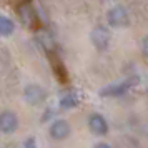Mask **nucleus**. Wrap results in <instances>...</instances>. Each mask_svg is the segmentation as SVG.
<instances>
[{
  "label": "nucleus",
  "mask_w": 148,
  "mask_h": 148,
  "mask_svg": "<svg viewBox=\"0 0 148 148\" xmlns=\"http://www.w3.org/2000/svg\"><path fill=\"white\" fill-rule=\"evenodd\" d=\"M107 23L112 28L130 27V14L123 5H115L107 12Z\"/></svg>",
  "instance_id": "f257e3e1"
},
{
  "label": "nucleus",
  "mask_w": 148,
  "mask_h": 148,
  "mask_svg": "<svg viewBox=\"0 0 148 148\" xmlns=\"http://www.w3.org/2000/svg\"><path fill=\"white\" fill-rule=\"evenodd\" d=\"M110 40H112V34L107 25H97L90 32V42L98 52H105L110 47Z\"/></svg>",
  "instance_id": "f03ea898"
},
{
  "label": "nucleus",
  "mask_w": 148,
  "mask_h": 148,
  "mask_svg": "<svg viewBox=\"0 0 148 148\" xmlns=\"http://www.w3.org/2000/svg\"><path fill=\"white\" fill-rule=\"evenodd\" d=\"M88 128L97 136H105L110 130V125L101 113H92L88 116Z\"/></svg>",
  "instance_id": "7ed1b4c3"
},
{
  "label": "nucleus",
  "mask_w": 148,
  "mask_h": 148,
  "mask_svg": "<svg viewBox=\"0 0 148 148\" xmlns=\"http://www.w3.org/2000/svg\"><path fill=\"white\" fill-rule=\"evenodd\" d=\"M50 136L53 140L60 141V140H65L68 138V135L72 133V127L67 120H55L52 125H50V130H48Z\"/></svg>",
  "instance_id": "20e7f679"
},
{
  "label": "nucleus",
  "mask_w": 148,
  "mask_h": 148,
  "mask_svg": "<svg viewBox=\"0 0 148 148\" xmlns=\"http://www.w3.org/2000/svg\"><path fill=\"white\" fill-rule=\"evenodd\" d=\"M23 97H25V100L30 103V105H40L45 101L47 98V93H45V90L40 87V85H27L25 90H23Z\"/></svg>",
  "instance_id": "39448f33"
},
{
  "label": "nucleus",
  "mask_w": 148,
  "mask_h": 148,
  "mask_svg": "<svg viewBox=\"0 0 148 148\" xmlns=\"http://www.w3.org/2000/svg\"><path fill=\"white\" fill-rule=\"evenodd\" d=\"M17 128H18V118H17V115L14 112L5 110V112L0 113V132L2 133L5 135L14 133Z\"/></svg>",
  "instance_id": "423d86ee"
},
{
  "label": "nucleus",
  "mask_w": 148,
  "mask_h": 148,
  "mask_svg": "<svg viewBox=\"0 0 148 148\" xmlns=\"http://www.w3.org/2000/svg\"><path fill=\"white\" fill-rule=\"evenodd\" d=\"M18 17H20L22 23H25L27 27H32L35 23V18H37V14H35L34 7H32V3L30 2H22L20 5H18Z\"/></svg>",
  "instance_id": "0eeeda50"
},
{
  "label": "nucleus",
  "mask_w": 148,
  "mask_h": 148,
  "mask_svg": "<svg viewBox=\"0 0 148 148\" xmlns=\"http://www.w3.org/2000/svg\"><path fill=\"white\" fill-rule=\"evenodd\" d=\"M128 83H120V85H112V87L103 88L100 92L101 97H118V95H123L127 92Z\"/></svg>",
  "instance_id": "6e6552de"
},
{
  "label": "nucleus",
  "mask_w": 148,
  "mask_h": 148,
  "mask_svg": "<svg viewBox=\"0 0 148 148\" xmlns=\"http://www.w3.org/2000/svg\"><path fill=\"white\" fill-rule=\"evenodd\" d=\"M78 105V95L75 93V92H67V93L63 95L60 98V107L68 110V108H73Z\"/></svg>",
  "instance_id": "1a4fd4ad"
},
{
  "label": "nucleus",
  "mask_w": 148,
  "mask_h": 148,
  "mask_svg": "<svg viewBox=\"0 0 148 148\" xmlns=\"http://www.w3.org/2000/svg\"><path fill=\"white\" fill-rule=\"evenodd\" d=\"M15 30V25L14 22L10 20L8 17H3L0 15V35L2 37H7V35H12Z\"/></svg>",
  "instance_id": "9d476101"
},
{
  "label": "nucleus",
  "mask_w": 148,
  "mask_h": 148,
  "mask_svg": "<svg viewBox=\"0 0 148 148\" xmlns=\"http://www.w3.org/2000/svg\"><path fill=\"white\" fill-rule=\"evenodd\" d=\"M118 148H140V143H138V140H135L132 136H123L121 145H118Z\"/></svg>",
  "instance_id": "9b49d317"
},
{
  "label": "nucleus",
  "mask_w": 148,
  "mask_h": 148,
  "mask_svg": "<svg viewBox=\"0 0 148 148\" xmlns=\"http://www.w3.org/2000/svg\"><path fill=\"white\" fill-rule=\"evenodd\" d=\"M141 53H143V57L148 60V35L143 37V40H141Z\"/></svg>",
  "instance_id": "f8f14e48"
},
{
  "label": "nucleus",
  "mask_w": 148,
  "mask_h": 148,
  "mask_svg": "<svg viewBox=\"0 0 148 148\" xmlns=\"http://www.w3.org/2000/svg\"><path fill=\"white\" fill-rule=\"evenodd\" d=\"M22 148H37V140H35L34 136H30L27 140L23 141V147Z\"/></svg>",
  "instance_id": "ddd939ff"
},
{
  "label": "nucleus",
  "mask_w": 148,
  "mask_h": 148,
  "mask_svg": "<svg viewBox=\"0 0 148 148\" xmlns=\"http://www.w3.org/2000/svg\"><path fill=\"white\" fill-rule=\"evenodd\" d=\"M93 148H113L110 143H105V141H100V143H97Z\"/></svg>",
  "instance_id": "4468645a"
}]
</instances>
